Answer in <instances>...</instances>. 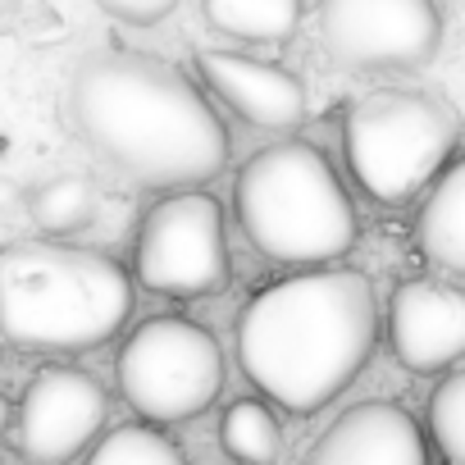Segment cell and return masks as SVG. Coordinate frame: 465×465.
Returning a JSON list of instances; mask_svg holds the SVG:
<instances>
[{
	"label": "cell",
	"instance_id": "ac0fdd59",
	"mask_svg": "<svg viewBox=\"0 0 465 465\" xmlns=\"http://www.w3.org/2000/svg\"><path fill=\"white\" fill-rule=\"evenodd\" d=\"M429 438L447 465L465 460V374L451 370L429 401Z\"/></svg>",
	"mask_w": 465,
	"mask_h": 465
},
{
	"label": "cell",
	"instance_id": "8992f818",
	"mask_svg": "<svg viewBox=\"0 0 465 465\" xmlns=\"http://www.w3.org/2000/svg\"><path fill=\"white\" fill-rule=\"evenodd\" d=\"M119 392L151 424H178L210 411L223 392V351L187 315H151L119 347Z\"/></svg>",
	"mask_w": 465,
	"mask_h": 465
},
{
	"label": "cell",
	"instance_id": "e0dca14e",
	"mask_svg": "<svg viewBox=\"0 0 465 465\" xmlns=\"http://www.w3.org/2000/svg\"><path fill=\"white\" fill-rule=\"evenodd\" d=\"M87 456L96 465H119V460H128V465H178L183 447L164 429H155L151 420H133V424L110 429L105 438H92Z\"/></svg>",
	"mask_w": 465,
	"mask_h": 465
},
{
	"label": "cell",
	"instance_id": "9a60e30c",
	"mask_svg": "<svg viewBox=\"0 0 465 465\" xmlns=\"http://www.w3.org/2000/svg\"><path fill=\"white\" fill-rule=\"evenodd\" d=\"M28 214L51 238L78 232L96 214V183L87 173H51L46 183H37L28 192Z\"/></svg>",
	"mask_w": 465,
	"mask_h": 465
},
{
	"label": "cell",
	"instance_id": "8fae6325",
	"mask_svg": "<svg viewBox=\"0 0 465 465\" xmlns=\"http://www.w3.org/2000/svg\"><path fill=\"white\" fill-rule=\"evenodd\" d=\"M196 64H201V78L210 83V92L238 119H247L252 128H265V133L302 128L306 87L283 64L252 60V55H238V51H201Z\"/></svg>",
	"mask_w": 465,
	"mask_h": 465
},
{
	"label": "cell",
	"instance_id": "7c38bea8",
	"mask_svg": "<svg viewBox=\"0 0 465 465\" xmlns=\"http://www.w3.org/2000/svg\"><path fill=\"white\" fill-rule=\"evenodd\" d=\"M311 465H361V460H379V465H420L429 460V442L415 429V420L392 406V401H361L347 415H338L324 438L311 442L306 451Z\"/></svg>",
	"mask_w": 465,
	"mask_h": 465
},
{
	"label": "cell",
	"instance_id": "4fadbf2b",
	"mask_svg": "<svg viewBox=\"0 0 465 465\" xmlns=\"http://www.w3.org/2000/svg\"><path fill=\"white\" fill-rule=\"evenodd\" d=\"M415 242L442 274H465V164L451 155L424 196L415 219Z\"/></svg>",
	"mask_w": 465,
	"mask_h": 465
},
{
	"label": "cell",
	"instance_id": "30bf717a",
	"mask_svg": "<svg viewBox=\"0 0 465 465\" xmlns=\"http://www.w3.org/2000/svg\"><path fill=\"white\" fill-rule=\"evenodd\" d=\"M388 347L411 374L451 370L465 347V297L456 283L411 279L388 306Z\"/></svg>",
	"mask_w": 465,
	"mask_h": 465
},
{
	"label": "cell",
	"instance_id": "ba28073f",
	"mask_svg": "<svg viewBox=\"0 0 465 465\" xmlns=\"http://www.w3.org/2000/svg\"><path fill=\"white\" fill-rule=\"evenodd\" d=\"M320 42L342 69H420L442 46L433 0H320Z\"/></svg>",
	"mask_w": 465,
	"mask_h": 465
},
{
	"label": "cell",
	"instance_id": "52a82bcc",
	"mask_svg": "<svg viewBox=\"0 0 465 465\" xmlns=\"http://www.w3.org/2000/svg\"><path fill=\"white\" fill-rule=\"evenodd\" d=\"M133 274L146 292L173 302L223 292L228 238L219 201L196 187H169V196H160L137 228Z\"/></svg>",
	"mask_w": 465,
	"mask_h": 465
},
{
	"label": "cell",
	"instance_id": "44dd1931",
	"mask_svg": "<svg viewBox=\"0 0 465 465\" xmlns=\"http://www.w3.org/2000/svg\"><path fill=\"white\" fill-rule=\"evenodd\" d=\"M19 10V0H0V19H5V15H15Z\"/></svg>",
	"mask_w": 465,
	"mask_h": 465
},
{
	"label": "cell",
	"instance_id": "6da1fadb",
	"mask_svg": "<svg viewBox=\"0 0 465 465\" xmlns=\"http://www.w3.org/2000/svg\"><path fill=\"white\" fill-rule=\"evenodd\" d=\"M69 119L105 169L151 192L210 183L228 164L223 119L155 55H87L69 78Z\"/></svg>",
	"mask_w": 465,
	"mask_h": 465
},
{
	"label": "cell",
	"instance_id": "277c9868",
	"mask_svg": "<svg viewBox=\"0 0 465 465\" xmlns=\"http://www.w3.org/2000/svg\"><path fill=\"white\" fill-rule=\"evenodd\" d=\"M232 205L247 242L274 265H329L356 247V210L311 142H274L256 151L238 183Z\"/></svg>",
	"mask_w": 465,
	"mask_h": 465
},
{
	"label": "cell",
	"instance_id": "5b68a950",
	"mask_svg": "<svg viewBox=\"0 0 465 465\" xmlns=\"http://www.w3.org/2000/svg\"><path fill=\"white\" fill-rule=\"evenodd\" d=\"M342 151L365 196L411 201L456 155V114L429 92L383 87L351 101L342 119Z\"/></svg>",
	"mask_w": 465,
	"mask_h": 465
},
{
	"label": "cell",
	"instance_id": "d6986e66",
	"mask_svg": "<svg viewBox=\"0 0 465 465\" xmlns=\"http://www.w3.org/2000/svg\"><path fill=\"white\" fill-rule=\"evenodd\" d=\"M96 5L119 19V24H133V28H151L160 19H169L178 10V0H96Z\"/></svg>",
	"mask_w": 465,
	"mask_h": 465
},
{
	"label": "cell",
	"instance_id": "ffe728a7",
	"mask_svg": "<svg viewBox=\"0 0 465 465\" xmlns=\"http://www.w3.org/2000/svg\"><path fill=\"white\" fill-rule=\"evenodd\" d=\"M5 429H10V401L0 397V433H5Z\"/></svg>",
	"mask_w": 465,
	"mask_h": 465
},
{
	"label": "cell",
	"instance_id": "5bb4252c",
	"mask_svg": "<svg viewBox=\"0 0 465 465\" xmlns=\"http://www.w3.org/2000/svg\"><path fill=\"white\" fill-rule=\"evenodd\" d=\"M201 15L214 33L232 42H288L302 24V0H201Z\"/></svg>",
	"mask_w": 465,
	"mask_h": 465
},
{
	"label": "cell",
	"instance_id": "9c48e42d",
	"mask_svg": "<svg viewBox=\"0 0 465 465\" xmlns=\"http://www.w3.org/2000/svg\"><path fill=\"white\" fill-rule=\"evenodd\" d=\"M110 415V397L105 388L83 374V370H42L24 397L19 411H10V429L15 433V451L42 465H60L74 460L92 447V438L101 433Z\"/></svg>",
	"mask_w": 465,
	"mask_h": 465
},
{
	"label": "cell",
	"instance_id": "3957f363",
	"mask_svg": "<svg viewBox=\"0 0 465 465\" xmlns=\"http://www.w3.org/2000/svg\"><path fill=\"white\" fill-rule=\"evenodd\" d=\"M128 306L133 283L101 252L64 242L0 252V333L24 351H92L124 329Z\"/></svg>",
	"mask_w": 465,
	"mask_h": 465
},
{
	"label": "cell",
	"instance_id": "2e32d148",
	"mask_svg": "<svg viewBox=\"0 0 465 465\" xmlns=\"http://www.w3.org/2000/svg\"><path fill=\"white\" fill-rule=\"evenodd\" d=\"M219 442L232 460H279L283 456V433H279V420L265 401L256 397H242V401H232L219 420Z\"/></svg>",
	"mask_w": 465,
	"mask_h": 465
},
{
	"label": "cell",
	"instance_id": "7a4b0ae2",
	"mask_svg": "<svg viewBox=\"0 0 465 465\" xmlns=\"http://www.w3.org/2000/svg\"><path fill=\"white\" fill-rule=\"evenodd\" d=\"M374 338V288L356 270L311 265L256 292L238 315L242 374L292 415L329 406L365 370Z\"/></svg>",
	"mask_w": 465,
	"mask_h": 465
}]
</instances>
